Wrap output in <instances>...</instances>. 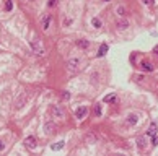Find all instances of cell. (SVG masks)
Wrapping results in <instances>:
<instances>
[{"label": "cell", "instance_id": "14", "mask_svg": "<svg viewBox=\"0 0 158 156\" xmlns=\"http://www.w3.org/2000/svg\"><path fill=\"white\" fill-rule=\"evenodd\" d=\"M108 44H101V47H99V51H98V57H103L106 54V52H108Z\"/></svg>", "mask_w": 158, "mask_h": 156}, {"label": "cell", "instance_id": "21", "mask_svg": "<svg viewBox=\"0 0 158 156\" xmlns=\"http://www.w3.org/2000/svg\"><path fill=\"white\" fill-rule=\"evenodd\" d=\"M11 8H13V2H11V0H7V2H5V10L11 11Z\"/></svg>", "mask_w": 158, "mask_h": 156}, {"label": "cell", "instance_id": "27", "mask_svg": "<svg viewBox=\"0 0 158 156\" xmlns=\"http://www.w3.org/2000/svg\"><path fill=\"white\" fill-rule=\"evenodd\" d=\"M4 148H5V143H4V142H0V151H2Z\"/></svg>", "mask_w": 158, "mask_h": 156}, {"label": "cell", "instance_id": "18", "mask_svg": "<svg viewBox=\"0 0 158 156\" xmlns=\"http://www.w3.org/2000/svg\"><path fill=\"white\" fill-rule=\"evenodd\" d=\"M93 112H95L96 117H99V115H101V104H96L95 109H93Z\"/></svg>", "mask_w": 158, "mask_h": 156}, {"label": "cell", "instance_id": "23", "mask_svg": "<svg viewBox=\"0 0 158 156\" xmlns=\"http://www.w3.org/2000/svg\"><path fill=\"white\" fill-rule=\"evenodd\" d=\"M142 4H145V5H148V7H152V5L155 4V0H142Z\"/></svg>", "mask_w": 158, "mask_h": 156}, {"label": "cell", "instance_id": "10", "mask_svg": "<svg viewBox=\"0 0 158 156\" xmlns=\"http://www.w3.org/2000/svg\"><path fill=\"white\" fill-rule=\"evenodd\" d=\"M117 99V96L114 93H111V94H106L104 98H103V101H104V103H114V101Z\"/></svg>", "mask_w": 158, "mask_h": 156}, {"label": "cell", "instance_id": "29", "mask_svg": "<svg viewBox=\"0 0 158 156\" xmlns=\"http://www.w3.org/2000/svg\"><path fill=\"white\" fill-rule=\"evenodd\" d=\"M104 2H109V0H104Z\"/></svg>", "mask_w": 158, "mask_h": 156}, {"label": "cell", "instance_id": "11", "mask_svg": "<svg viewBox=\"0 0 158 156\" xmlns=\"http://www.w3.org/2000/svg\"><path fill=\"white\" fill-rule=\"evenodd\" d=\"M137 120H139V119H137V115H135V114H130L129 117H127V124H129V125H135V124H137Z\"/></svg>", "mask_w": 158, "mask_h": 156}, {"label": "cell", "instance_id": "7", "mask_svg": "<svg viewBox=\"0 0 158 156\" xmlns=\"http://www.w3.org/2000/svg\"><path fill=\"white\" fill-rule=\"evenodd\" d=\"M52 114L56 115V117H59V119H64V117H65V112H64V109L57 108V106H54V108H52Z\"/></svg>", "mask_w": 158, "mask_h": 156}, {"label": "cell", "instance_id": "2", "mask_svg": "<svg viewBox=\"0 0 158 156\" xmlns=\"http://www.w3.org/2000/svg\"><path fill=\"white\" fill-rule=\"evenodd\" d=\"M29 46H31V49H33V52H34V54H38V56H42V54H44V47H42V44L39 42V39L34 38Z\"/></svg>", "mask_w": 158, "mask_h": 156}, {"label": "cell", "instance_id": "17", "mask_svg": "<svg viewBox=\"0 0 158 156\" xmlns=\"http://www.w3.org/2000/svg\"><path fill=\"white\" fill-rule=\"evenodd\" d=\"M137 143H139V148H140V150H144V148H145V143H147L145 137H140V138L137 140Z\"/></svg>", "mask_w": 158, "mask_h": 156}, {"label": "cell", "instance_id": "9", "mask_svg": "<svg viewBox=\"0 0 158 156\" xmlns=\"http://www.w3.org/2000/svg\"><path fill=\"white\" fill-rule=\"evenodd\" d=\"M64 145H65V143L60 140V142H57V143H52V145H51V150H52V151H59V150L64 148Z\"/></svg>", "mask_w": 158, "mask_h": 156}, {"label": "cell", "instance_id": "15", "mask_svg": "<svg viewBox=\"0 0 158 156\" xmlns=\"http://www.w3.org/2000/svg\"><path fill=\"white\" fill-rule=\"evenodd\" d=\"M155 133H157V124H152V125H150V128H148V132H147V135L153 137Z\"/></svg>", "mask_w": 158, "mask_h": 156}, {"label": "cell", "instance_id": "20", "mask_svg": "<svg viewBox=\"0 0 158 156\" xmlns=\"http://www.w3.org/2000/svg\"><path fill=\"white\" fill-rule=\"evenodd\" d=\"M77 46L78 47H88V41H85V39H80V41H77Z\"/></svg>", "mask_w": 158, "mask_h": 156}, {"label": "cell", "instance_id": "8", "mask_svg": "<svg viewBox=\"0 0 158 156\" xmlns=\"http://www.w3.org/2000/svg\"><path fill=\"white\" fill-rule=\"evenodd\" d=\"M49 24H51V16L49 15H44V16H42V29L47 31V29H49Z\"/></svg>", "mask_w": 158, "mask_h": 156}, {"label": "cell", "instance_id": "22", "mask_svg": "<svg viewBox=\"0 0 158 156\" xmlns=\"http://www.w3.org/2000/svg\"><path fill=\"white\" fill-rule=\"evenodd\" d=\"M117 15H121V16H124V15H126V8L124 7H117Z\"/></svg>", "mask_w": 158, "mask_h": 156}, {"label": "cell", "instance_id": "4", "mask_svg": "<svg viewBox=\"0 0 158 156\" xmlns=\"http://www.w3.org/2000/svg\"><path fill=\"white\" fill-rule=\"evenodd\" d=\"M56 132H57V125L56 124L49 122V124L44 125V133H46V135H52V133H56Z\"/></svg>", "mask_w": 158, "mask_h": 156}, {"label": "cell", "instance_id": "12", "mask_svg": "<svg viewBox=\"0 0 158 156\" xmlns=\"http://www.w3.org/2000/svg\"><path fill=\"white\" fill-rule=\"evenodd\" d=\"M117 29H127V26H129V21L127 20H122V21H117Z\"/></svg>", "mask_w": 158, "mask_h": 156}, {"label": "cell", "instance_id": "19", "mask_svg": "<svg viewBox=\"0 0 158 156\" xmlns=\"http://www.w3.org/2000/svg\"><path fill=\"white\" fill-rule=\"evenodd\" d=\"M92 24L95 26L96 29H99V28H101V21H99L98 18H93V20H92Z\"/></svg>", "mask_w": 158, "mask_h": 156}, {"label": "cell", "instance_id": "26", "mask_svg": "<svg viewBox=\"0 0 158 156\" xmlns=\"http://www.w3.org/2000/svg\"><path fill=\"white\" fill-rule=\"evenodd\" d=\"M56 4H57V0H49V2H47V5H49V7H54Z\"/></svg>", "mask_w": 158, "mask_h": 156}, {"label": "cell", "instance_id": "16", "mask_svg": "<svg viewBox=\"0 0 158 156\" xmlns=\"http://www.w3.org/2000/svg\"><path fill=\"white\" fill-rule=\"evenodd\" d=\"M142 68L147 70V72H152V70H153V65H152L150 62H144V63H142Z\"/></svg>", "mask_w": 158, "mask_h": 156}, {"label": "cell", "instance_id": "3", "mask_svg": "<svg viewBox=\"0 0 158 156\" xmlns=\"http://www.w3.org/2000/svg\"><path fill=\"white\" fill-rule=\"evenodd\" d=\"M26 101H28V93H21L20 96L16 98V101H15V108H16V109H21L26 104Z\"/></svg>", "mask_w": 158, "mask_h": 156}, {"label": "cell", "instance_id": "1", "mask_svg": "<svg viewBox=\"0 0 158 156\" xmlns=\"http://www.w3.org/2000/svg\"><path fill=\"white\" fill-rule=\"evenodd\" d=\"M67 70L70 73H75L80 70V60L78 59H70V60H67Z\"/></svg>", "mask_w": 158, "mask_h": 156}, {"label": "cell", "instance_id": "30", "mask_svg": "<svg viewBox=\"0 0 158 156\" xmlns=\"http://www.w3.org/2000/svg\"><path fill=\"white\" fill-rule=\"evenodd\" d=\"M29 2H33V0H29Z\"/></svg>", "mask_w": 158, "mask_h": 156}, {"label": "cell", "instance_id": "28", "mask_svg": "<svg viewBox=\"0 0 158 156\" xmlns=\"http://www.w3.org/2000/svg\"><path fill=\"white\" fill-rule=\"evenodd\" d=\"M153 52H155V54H158V46H157V47L153 49Z\"/></svg>", "mask_w": 158, "mask_h": 156}, {"label": "cell", "instance_id": "5", "mask_svg": "<svg viewBox=\"0 0 158 156\" xmlns=\"http://www.w3.org/2000/svg\"><path fill=\"white\" fill-rule=\"evenodd\" d=\"M25 145H26V148L34 150L36 146H38V140H36L34 137H26V138H25Z\"/></svg>", "mask_w": 158, "mask_h": 156}, {"label": "cell", "instance_id": "13", "mask_svg": "<svg viewBox=\"0 0 158 156\" xmlns=\"http://www.w3.org/2000/svg\"><path fill=\"white\" fill-rule=\"evenodd\" d=\"M85 142H87L88 145H92V143H95V142H96V137L93 135V133H88V135L85 137Z\"/></svg>", "mask_w": 158, "mask_h": 156}, {"label": "cell", "instance_id": "24", "mask_svg": "<svg viewBox=\"0 0 158 156\" xmlns=\"http://www.w3.org/2000/svg\"><path fill=\"white\" fill-rule=\"evenodd\" d=\"M62 99H70V93H69V91H64V93H62Z\"/></svg>", "mask_w": 158, "mask_h": 156}, {"label": "cell", "instance_id": "25", "mask_svg": "<svg viewBox=\"0 0 158 156\" xmlns=\"http://www.w3.org/2000/svg\"><path fill=\"white\" fill-rule=\"evenodd\" d=\"M152 145H155V146L158 145V137H157V135H153V140H152Z\"/></svg>", "mask_w": 158, "mask_h": 156}, {"label": "cell", "instance_id": "6", "mask_svg": "<svg viewBox=\"0 0 158 156\" xmlns=\"http://www.w3.org/2000/svg\"><path fill=\"white\" fill-rule=\"evenodd\" d=\"M87 114H88V109L85 108V106H82V108H78L77 111H75V117H77L78 120H80V119H83Z\"/></svg>", "mask_w": 158, "mask_h": 156}]
</instances>
